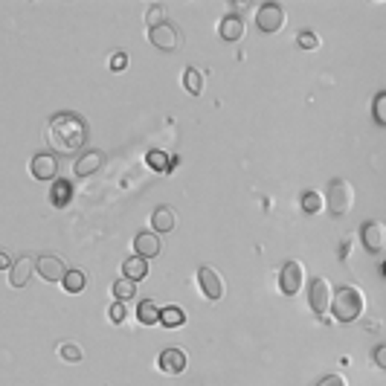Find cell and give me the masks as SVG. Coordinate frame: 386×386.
Returning a JSON list of instances; mask_svg holds the SVG:
<instances>
[{
    "instance_id": "1",
    "label": "cell",
    "mask_w": 386,
    "mask_h": 386,
    "mask_svg": "<svg viewBox=\"0 0 386 386\" xmlns=\"http://www.w3.org/2000/svg\"><path fill=\"white\" fill-rule=\"evenodd\" d=\"M47 140L58 154H73L87 142V122L73 110H61L47 125Z\"/></svg>"
},
{
    "instance_id": "2",
    "label": "cell",
    "mask_w": 386,
    "mask_h": 386,
    "mask_svg": "<svg viewBox=\"0 0 386 386\" xmlns=\"http://www.w3.org/2000/svg\"><path fill=\"white\" fill-rule=\"evenodd\" d=\"M363 291L358 285H343L334 291V302H331V317L337 323H355V319L363 314Z\"/></svg>"
},
{
    "instance_id": "3",
    "label": "cell",
    "mask_w": 386,
    "mask_h": 386,
    "mask_svg": "<svg viewBox=\"0 0 386 386\" xmlns=\"http://www.w3.org/2000/svg\"><path fill=\"white\" fill-rule=\"evenodd\" d=\"M326 203H328V212L331 215H343L351 209V203H355V189H351L349 181L343 178H334L326 189Z\"/></svg>"
},
{
    "instance_id": "4",
    "label": "cell",
    "mask_w": 386,
    "mask_h": 386,
    "mask_svg": "<svg viewBox=\"0 0 386 386\" xmlns=\"http://www.w3.org/2000/svg\"><path fill=\"white\" fill-rule=\"evenodd\" d=\"M308 302L317 317L326 319V311H331V302H334V291H331V282L326 276H317L308 287Z\"/></svg>"
},
{
    "instance_id": "5",
    "label": "cell",
    "mask_w": 386,
    "mask_h": 386,
    "mask_svg": "<svg viewBox=\"0 0 386 386\" xmlns=\"http://www.w3.org/2000/svg\"><path fill=\"white\" fill-rule=\"evenodd\" d=\"M255 26L262 32H282L285 29V9L279 3H273V0H267V3H262L255 9Z\"/></svg>"
},
{
    "instance_id": "6",
    "label": "cell",
    "mask_w": 386,
    "mask_h": 386,
    "mask_svg": "<svg viewBox=\"0 0 386 386\" xmlns=\"http://www.w3.org/2000/svg\"><path fill=\"white\" fill-rule=\"evenodd\" d=\"M302 282H305V267L299 262H285L282 273H279V287L285 296H296L302 291Z\"/></svg>"
},
{
    "instance_id": "7",
    "label": "cell",
    "mask_w": 386,
    "mask_h": 386,
    "mask_svg": "<svg viewBox=\"0 0 386 386\" xmlns=\"http://www.w3.org/2000/svg\"><path fill=\"white\" fill-rule=\"evenodd\" d=\"M198 287H201V294L209 299V302H218L224 296V279H221V273L215 267H201L198 270Z\"/></svg>"
},
{
    "instance_id": "8",
    "label": "cell",
    "mask_w": 386,
    "mask_h": 386,
    "mask_svg": "<svg viewBox=\"0 0 386 386\" xmlns=\"http://www.w3.org/2000/svg\"><path fill=\"white\" fill-rule=\"evenodd\" d=\"M160 247H163V241L154 230H140L134 235V255H140V259H154V255H160Z\"/></svg>"
},
{
    "instance_id": "9",
    "label": "cell",
    "mask_w": 386,
    "mask_h": 386,
    "mask_svg": "<svg viewBox=\"0 0 386 386\" xmlns=\"http://www.w3.org/2000/svg\"><path fill=\"white\" fill-rule=\"evenodd\" d=\"M360 235H363V247L369 253H383L386 250V224L383 221H366Z\"/></svg>"
},
{
    "instance_id": "10",
    "label": "cell",
    "mask_w": 386,
    "mask_h": 386,
    "mask_svg": "<svg viewBox=\"0 0 386 386\" xmlns=\"http://www.w3.org/2000/svg\"><path fill=\"white\" fill-rule=\"evenodd\" d=\"M186 351L178 349V346H171V349H163V355L157 358V369L163 375H181L183 369H186Z\"/></svg>"
},
{
    "instance_id": "11",
    "label": "cell",
    "mask_w": 386,
    "mask_h": 386,
    "mask_svg": "<svg viewBox=\"0 0 386 386\" xmlns=\"http://www.w3.org/2000/svg\"><path fill=\"white\" fill-rule=\"evenodd\" d=\"M149 41L157 47V50H163V53H174L178 50V29H174L171 24H163V26H154L149 29Z\"/></svg>"
},
{
    "instance_id": "12",
    "label": "cell",
    "mask_w": 386,
    "mask_h": 386,
    "mask_svg": "<svg viewBox=\"0 0 386 386\" xmlns=\"http://www.w3.org/2000/svg\"><path fill=\"white\" fill-rule=\"evenodd\" d=\"M35 270L41 273L44 282H64V276H67V267H64L58 255H41L35 262Z\"/></svg>"
},
{
    "instance_id": "13",
    "label": "cell",
    "mask_w": 386,
    "mask_h": 386,
    "mask_svg": "<svg viewBox=\"0 0 386 386\" xmlns=\"http://www.w3.org/2000/svg\"><path fill=\"white\" fill-rule=\"evenodd\" d=\"M29 171H32V178H35V181H58L56 178L58 163H56L53 154H35V157H32V163H29Z\"/></svg>"
},
{
    "instance_id": "14",
    "label": "cell",
    "mask_w": 386,
    "mask_h": 386,
    "mask_svg": "<svg viewBox=\"0 0 386 386\" xmlns=\"http://www.w3.org/2000/svg\"><path fill=\"white\" fill-rule=\"evenodd\" d=\"M32 270H35V262L26 259V255H21L18 262H15V267L9 270V285L12 287H26L29 276H32Z\"/></svg>"
},
{
    "instance_id": "15",
    "label": "cell",
    "mask_w": 386,
    "mask_h": 386,
    "mask_svg": "<svg viewBox=\"0 0 386 386\" xmlns=\"http://www.w3.org/2000/svg\"><path fill=\"white\" fill-rule=\"evenodd\" d=\"M70 201H73V183L64 181V178L53 181V186H50V203L56 209H64V206H70Z\"/></svg>"
},
{
    "instance_id": "16",
    "label": "cell",
    "mask_w": 386,
    "mask_h": 386,
    "mask_svg": "<svg viewBox=\"0 0 386 386\" xmlns=\"http://www.w3.org/2000/svg\"><path fill=\"white\" fill-rule=\"evenodd\" d=\"M122 276L131 279V282H142L149 276V262L140 259V255H128V259L122 262Z\"/></svg>"
},
{
    "instance_id": "17",
    "label": "cell",
    "mask_w": 386,
    "mask_h": 386,
    "mask_svg": "<svg viewBox=\"0 0 386 386\" xmlns=\"http://www.w3.org/2000/svg\"><path fill=\"white\" fill-rule=\"evenodd\" d=\"M102 151H87V154H82L78 157V163L73 166V171H76V178H90L93 171H99V166H102Z\"/></svg>"
},
{
    "instance_id": "18",
    "label": "cell",
    "mask_w": 386,
    "mask_h": 386,
    "mask_svg": "<svg viewBox=\"0 0 386 386\" xmlns=\"http://www.w3.org/2000/svg\"><path fill=\"white\" fill-rule=\"evenodd\" d=\"M160 317H163V308L154 299H142L137 305V319L140 326H160Z\"/></svg>"
},
{
    "instance_id": "19",
    "label": "cell",
    "mask_w": 386,
    "mask_h": 386,
    "mask_svg": "<svg viewBox=\"0 0 386 386\" xmlns=\"http://www.w3.org/2000/svg\"><path fill=\"white\" fill-rule=\"evenodd\" d=\"M178 218H174V209L171 206H157L154 215H151V230L154 233H171Z\"/></svg>"
},
{
    "instance_id": "20",
    "label": "cell",
    "mask_w": 386,
    "mask_h": 386,
    "mask_svg": "<svg viewBox=\"0 0 386 386\" xmlns=\"http://www.w3.org/2000/svg\"><path fill=\"white\" fill-rule=\"evenodd\" d=\"M218 32H221L224 41H238L244 35V21H241V15H227V18H221Z\"/></svg>"
},
{
    "instance_id": "21",
    "label": "cell",
    "mask_w": 386,
    "mask_h": 386,
    "mask_svg": "<svg viewBox=\"0 0 386 386\" xmlns=\"http://www.w3.org/2000/svg\"><path fill=\"white\" fill-rule=\"evenodd\" d=\"M181 82H183V87H186L189 96H201L203 93V73L198 67H186Z\"/></svg>"
},
{
    "instance_id": "22",
    "label": "cell",
    "mask_w": 386,
    "mask_h": 386,
    "mask_svg": "<svg viewBox=\"0 0 386 386\" xmlns=\"http://www.w3.org/2000/svg\"><path fill=\"white\" fill-rule=\"evenodd\" d=\"M299 206H302V212H305V215H317V212H323L326 201H323V195H319V192L308 189V192H302Z\"/></svg>"
},
{
    "instance_id": "23",
    "label": "cell",
    "mask_w": 386,
    "mask_h": 386,
    "mask_svg": "<svg viewBox=\"0 0 386 386\" xmlns=\"http://www.w3.org/2000/svg\"><path fill=\"white\" fill-rule=\"evenodd\" d=\"M61 285H64V291H67V294H82L87 287V276L82 270H67V276H64Z\"/></svg>"
},
{
    "instance_id": "24",
    "label": "cell",
    "mask_w": 386,
    "mask_h": 386,
    "mask_svg": "<svg viewBox=\"0 0 386 386\" xmlns=\"http://www.w3.org/2000/svg\"><path fill=\"white\" fill-rule=\"evenodd\" d=\"M160 323H163V328H181L186 323V314L178 308V305H169V308H163V317H160Z\"/></svg>"
},
{
    "instance_id": "25",
    "label": "cell",
    "mask_w": 386,
    "mask_h": 386,
    "mask_svg": "<svg viewBox=\"0 0 386 386\" xmlns=\"http://www.w3.org/2000/svg\"><path fill=\"white\" fill-rule=\"evenodd\" d=\"M58 358H61V360H67V363H82L85 351H82V346H78V343L64 340V343H58Z\"/></svg>"
},
{
    "instance_id": "26",
    "label": "cell",
    "mask_w": 386,
    "mask_h": 386,
    "mask_svg": "<svg viewBox=\"0 0 386 386\" xmlns=\"http://www.w3.org/2000/svg\"><path fill=\"white\" fill-rule=\"evenodd\" d=\"M166 18H169V9H166L163 3H151V6L146 9V24H149V29L163 26V24H166Z\"/></svg>"
},
{
    "instance_id": "27",
    "label": "cell",
    "mask_w": 386,
    "mask_h": 386,
    "mask_svg": "<svg viewBox=\"0 0 386 386\" xmlns=\"http://www.w3.org/2000/svg\"><path fill=\"white\" fill-rule=\"evenodd\" d=\"M134 296H137V282H131V279H117L114 282V299L117 302L134 299Z\"/></svg>"
},
{
    "instance_id": "28",
    "label": "cell",
    "mask_w": 386,
    "mask_h": 386,
    "mask_svg": "<svg viewBox=\"0 0 386 386\" xmlns=\"http://www.w3.org/2000/svg\"><path fill=\"white\" fill-rule=\"evenodd\" d=\"M146 163L154 169V171H169L171 169V160H169V154H163V151H149L146 154Z\"/></svg>"
},
{
    "instance_id": "29",
    "label": "cell",
    "mask_w": 386,
    "mask_h": 386,
    "mask_svg": "<svg viewBox=\"0 0 386 386\" xmlns=\"http://www.w3.org/2000/svg\"><path fill=\"white\" fill-rule=\"evenodd\" d=\"M296 44L302 47V50H317V47H319V38L314 35L311 29H302L299 35H296Z\"/></svg>"
},
{
    "instance_id": "30",
    "label": "cell",
    "mask_w": 386,
    "mask_h": 386,
    "mask_svg": "<svg viewBox=\"0 0 386 386\" xmlns=\"http://www.w3.org/2000/svg\"><path fill=\"white\" fill-rule=\"evenodd\" d=\"M372 110H375V119H378L380 125H386V90L375 96V105H372Z\"/></svg>"
},
{
    "instance_id": "31",
    "label": "cell",
    "mask_w": 386,
    "mask_h": 386,
    "mask_svg": "<svg viewBox=\"0 0 386 386\" xmlns=\"http://www.w3.org/2000/svg\"><path fill=\"white\" fill-rule=\"evenodd\" d=\"M108 317H110V323H114V326H122L125 323V305L114 302V305H110V311H108Z\"/></svg>"
},
{
    "instance_id": "32",
    "label": "cell",
    "mask_w": 386,
    "mask_h": 386,
    "mask_svg": "<svg viewBox=\"0 0 386 386\" xmlns=\"http://www.w3.org/2000/svg\"><path fill=\"white\" fill-rule=\"evenodd\" d=\"M372 363L380 369V372H386V343H380V346L372 351Z\"/></svg>"
},
{
    "instance_id": "33",
    "label": "cell",
    "mask_w": 386,
    "mask_h": 386,
    "mask_svg": "<svg viewBox=\"0 0 386 386\" xmlns=\"http://www.w3.org/2000/svg\"><path fill=\"white\" fill-rule=\"evenodd\" d=\"M128 67V56L125 53H114V56H110V70H114V73H122Z\"/></svg>"
},
{
    "instance_id": "34",
    "label": "cell",
    "mask_w": 386,
    "mask_h": 386,
    "mask_svg": "<svg viewBox=\"0 0 386 386\" xmlns=\"http://www.w3.org/2000/svg\"><path fill=\"white\" fill-rule=\"evenodd\" d=\"M317 386H346V380H343L340 375H326Z\"/></svg>"
}]
</instances>
